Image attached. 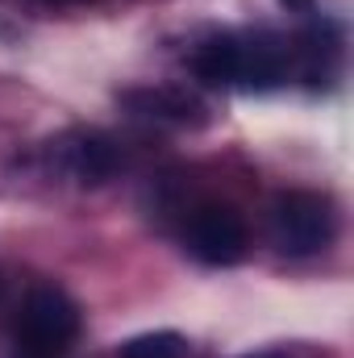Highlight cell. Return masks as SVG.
I'll list each match as a JSON object with an SVG mask.
<instances>
[{
    "label": "cell",
    "instance_id": "cell-1",
    "mask_svg": "<svg viewBox=\"0 0 354 358\" xmlns=\"http://www.w3.org/2000/svg\"><path fill=\"white\" fill-rule=\"evenodd\" d=\"M76 338H80V304L59 283H34L13 325L17 358H63Z\"/></svg>",
    "mask_w": 354,
    "mask_h": 358
},
{
    "label": "cell",
    "instance_id": "cell-2",
    "mask_svg": "<svg viewBox=\"0 0 354 358\" xmlns=\"http://www.w3.org/2000/svg\"><path fill=\"white\" fill-rule=\"evenodd\" d=\"M338 238V204L325 192L292 187L271 200V242L288 259L321 255Z\"/></svg>",
    "mask_w": 354,
    "mask_h": 358
},
{
    "label": "cell",
    "instance_id": "cell-3",
    "mask_svg": "<svg viewBox=\"0 0 354 358\" xmlns=\"http://www.w3.org/2000/svg\"><path fill=\"white\" fill-rule=\"evenodd\" d=\"M183 246H187L192 259H200L208 267H234V263L246 259L250 234H246V221L234 204L204 200L183 221Z\"/></svg>",
    "mask_w": 354,
    "mask_h": 358
},
{
    "label": "cell",
    "instance_id": "cell-4",
    "mask_svg": "<svg viewBox=\"0 0 354 358\" xmlns=\"http://www.w3.org/2000/svg\"><path fill=\"white\" fill-rule=\"evenodd\" d=\"M50 159L80 187H100L121 171V150L100 129H67L63 138L50 142Z\"/></svg>",
    "mask_w": 354,
    "mask_h": 358
},
{
    "label": "cell",
    "instance_id": "cell-5",
    "mask_svg": "<svg viewBox=\"0 0 354 358\" xmlns=\"http://www.w3.org/2000/svg\"><path fill=\"white\" fill-rule=\"evenodd\" d=\"M242 38V67H238V88L271 92L288 80L292 67V46L271 34V29H255V34H238Z\"/></svg>",
    "mask_w": 354,
    "mask_h": 358
},
{
    "label": "cell",
    "instance_id": "cell-6",
    "mask_svg": "<svg viewBox=\"0 0 354 358\" xmlns=\"http://www.w3.org/2000/svg\"><path fill=\"white\" fill-rule=\"evenodd\" d=\"M117 104L129 117L159 121V125H200L204 121V104L183 88H125L117 96Z\"/></svg>",
    "mask_w": 354,
    "mask_h": 358
},
{
    "label": "cell",
    "instance_id": "cell-7",
    "mask_svg": "<svg viewBox=\"0 0 354 358\" xmlns=\"http://www.w3.org/2000/svg\"><path fill=\"white\" fill-rule=\"evenodd\" d=\"M292 59H296V71L309 88H330L334 76H338V63H342V34L334 21H313L296 46H292Z\"/></svg>",
    "mask_w": 354,
    "mask_h": 358
},
{
    "label": "cell",
    "instance_id": "cell-8",
    "mask_svg": "<svg viewBox=\"0 0 354 358\" xmlns=\"http://www.w3.org/2000/svg\"><path fill=\"white\" fill-rule=\"evenodd\" d=\"M192 76L208 88H238V67H242V38L238 34H208L192 50Z\"/></svg>",
    "mask_w": 354,
    "mask_h": 358
},
{
    "label": "cell",
    "instance_id": "cell-9",
    "mask_svg": "<svg viewBox=\"0 0 354 358\" xmlns=\"http://www.w3.org/2000/svg\"><path fill=\"white\" fill-rule=\"evenodd\" d=\"M187 346L183 338L171 329H159V334H138L129 342H121V358H183Z\"/></svg>",
    "mask_w": 354,
    "mask_h": 358
},
{
    "label": "cell",
    "instance_id": "cell-10",
    "mask_svg": "<svg viewBox=\"0 0 354 358\" xmlns=\"http://www.w3.org/2000/svg\"><path fill=\"white\" fill-rule=\"evenodd\" d=\"M279 4H283L288 13H313V8H317V0H279Z\"/></svg>",
    "mask_w": 354,
    "mask_h": 358
},
{
    "label": "cell",
    "instance_id": "cell-11",
    "mask_svg": "<svg viewBox=\"0 0 354 358\" xmlns=\"http://www.w3.org/2000/svg\"><path fill=\"white\" fill-rule=\"evenodd\" d=\"M46 4H84V0H46Z\"/></svg>",
    "mask_w": 354,
    "mask_h": 358
},
{
    "label": "cell",
    "instance_id": "cell-12",
    "mask_svg": "<svg viewBox=\"0 0 354 358\" xmlns=\"http://www.w3.org/2000/svg\"><path fill=\"white\" fill-rule=\"evenodd\" d=\"M255 358H275V355H255Z\"/></svg>",
    "mask_w": 354,
    "mask_h": 358
}]
</instances>
